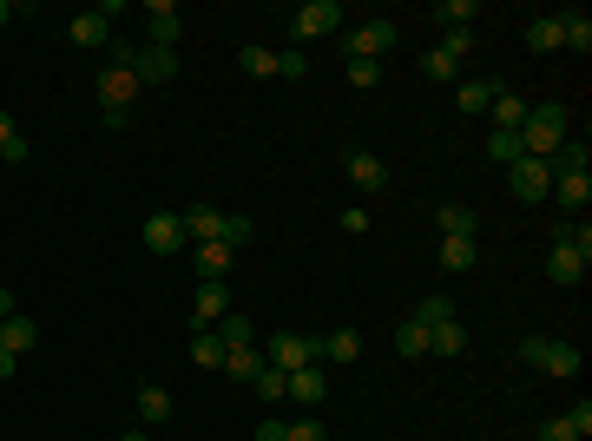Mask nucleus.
Masks as SVG:
<instances>
[{"instance_id":"obj_1","label":"nucleus","mask_w":592,"mask_h":441,"mask_svg":"<svg viewBox=\"0 0 592 441\" xmlns=\"http://www.w3.org/2000/svg\"><path fill=\"white\" fill-rule=\"evenodd\" d=\"M132 106H139V73H132V47H112V66L99 73V112H106V126H132Z\"/></svg>"},{"instance_id":"obj_2","label":"nucleus","mask_w":592,"mask_h":441,"mask_svg":"<svg viewBox=\"0 0 592 441\" xmlns=\"http://www.w3.org/2000/svg\"><path fill=\"white\" fill-rule=\"evenodd\" d=\"M566 139H573V119H566V106H533L527 119H520V152H527V158H553Z\"/></svg>"},{"instance_id":"obj_3","label":"nucleus","mask_w":592,"mask_h":441,"mask_svg":"<svg viewBox=\"0 0 592 441\" xmlns=\"http://www.w3.org/2000/svg\"><path fill=\"white\" fill-rule=\"evenodd\" d=\"M520 356H527L533 369H546V376H560V382L579 376V343H560V336H527Z\"/></svg>"},{"instance_id":"obj_4","label":"nucleus","mask_w":592,"mask_h":441,"mask_svg":"<svg viewBox=\"0 0 592 441\" xmlns=\"http://www.w3.org/2000/svg\"><path fill=\"white\" fill-rule=\"evenodd\" d=\"M323 33H343V7H336V0H303V7L290 14V40L310 47V40H323Z\"/></svg>"},{"instance_id":"obj_5","label":"nucleus","mask_w":592,"mask_h":441,"mask_svg":"<svg viewBox=\"0 0 592 441\" xmlns=\"http://www.w3.org/2000/svg\"><path fill=\"white\" fill-rule=\"evenodd\" d=\"M395 40H402V27H395V20H356V27H343L349 60H382Z\"/></svg>"},{"instance_id":"obj_6","label":"nucleus","mask_w":592,"mask_h":441,"mask_svg":"<svg viewBox=\"0 0 592 441\" xmlns=\"http://www.w3.org/2000/svg\"><path fill=\"white\" fill-rule=\"evenodd\" d=\"M264 363L290 376V369H310V363H323V356H316V336H296V330H283V336H270V343H264Z\"/></svg>"},{"instance_id":"obj_7","label":"nucleus","mask_w":592,"mask_h":441,"mask_svg":"<svg viewBox=\"0 0 592 441\" xmlns=\"http://www.w3.org/2000/svg\"><path fill=\"white\" fill-rule=\"evenodd\" d=\"M507 172H514L507 185H514V198H520V205H540L546 191H553V165H546V158H527V152H520L514 165H507Z\"/></svg>"},{"instance_id":"obj_8","label":"nucleus","mask_w":592,"mask_h":441,"mask_svg":"<svg viewBox=\"0 0 592 441\" xmlns=\"http://www.w3.org/2000/svg\"><path fill=\"white\" fill-rule=\"evenodd\" d=\"M145 251L152 257H172V251H185L191 237H185V218H178V211H152V218H145Z\"/></svg>"},{"instance_id":"obj_9","label":"nucleus","mask_w":592,"mask_h":441,"mask_svg":"<svg viewBox=\"0 0 592 441\" xmlns=\"http://www.w3.org/2000/svg\"><path fill=\"white\" fill-rule=\"evenodd\" d=\"M112 14H119V7H86V14H73V20H66L73 47H106V40H112Z\"/></svg>"},{"instance_id":"obj_10","label":"nucleus","mask_w":592,"mask_h":441,"mask_svg":"<svg viewBox=\"0 0 592 441\" xmlns=\"http://www.w3.org/2000/svg\"><path fill=\"white\" fill-rule=\"evenodd\" d=\"M343 165H349V185H362L369 198H375L382 185H389V165H382V158H375L369 145H349V158H343Z\"/></svg>"},{"instance_id":"obj_11","label":"nucleus","mask_w":592,"mask_h":441,"mask_svg":"<svg viewBox=\"0 0 592 441\" xmlns=\"http://www.w3.org/2000/svg\"><path fill=\"white\" fill-rule=\"evenodd\" d=\"M231 316V290L224 284H198V303H191V330H218Z\"/></svg>"},{"instance_id":"obj_12","label":"nucleus","mask_w":592,"mask_h":441,"mask_svg":"<svg viewBox=\"0 0 592 441\" xmlns=\"http://www.w3.org/2000/svg\"><path fill=\"white\" fill-rule=\"evenodd\" d=\"M191 264H198L204 284H224V277H231V264H237V251L224 244V237H211V244H198V251H191Z\"/></svg>"},{"instance_id":"obj_13","label":"nucleus","mask_w":592,"mask_h":441,"mask_svg":"<svg viewBox=\"0 0 592 441\" xmlns=\"http://www.w3.org/2000/svg\"><path fill=\"white\" fill-rule=\"evenodd\" d=\"M560 211H586V198H592V178H586V165L579 172H553V191H546Z\"/></svg>"},{"instance_id":"obj_14","label":"nucleus","mask_w":592,"mask_h":441,"mask_svg":"<svg viewBox=\"0 0 592 441\" xmlns=\"http://www.w3.org/2000/svg\"><path fill=\"white\" fill-rule=\"evenodd\" d=\"M283 395H290V402H303V409H323V395H329V382H323V363H310V369H290V389H283Z\"/></svg>"},{"instance_id":"obj_15","label":"nucleus","mask_w":592,"mask_h":441,"mask_svg":"<svg viewBox=\"0 0 592 441\" xmlns=\"http://www.w3.org/2000/svg\"><path fill=\"white\" fill-rule=\"evenodd\" d=\"M132 73H139V86H165V79H178V53L145 47V53H132Z\"/></svg>"},{"instance_id":"obj_16","label":"nucleus","mask_w":592,"mask_h":441,"mask_svg":"<svg viewBox=\"0 0 592 441\" xmlns=\"http://www.w3.org/2000/svg\"><path fill=\"white\" fill-rule=\"evenodd\" d=\"M586 435H592V402H579V409L553 415V422L540 428V441H586Z\"/></svg>"},{"instance_id":"obj_17","label":"nucleus","mask_w":592,"mask_h":441,"mask_svg":"<svg viewBox=\"0 0 592 441\" xmlns=\"http://www.w3.org/2000/svg\"><path fill=\"white\" fill-rule=\"evenodd\" d=\"M178 33H185V14H178L172 0H152V47L178 53Z\"/></svg>"},{"instance_id":"obj_18","label":"nucleus","mask_w":592,"mask_h":441,"mask_svg":"<svg viewBox=\"0 0 592 441\" xmlns=\"http://www.w3.org/2000/svg\"><path fill=\"white\" fill-rule=\"evenodd\" d=\"M316 356H323V363H356L362 336L356 330H329V336H316Z\"/></svg>"},{"instance_id":"obj_19","label":"nucleus","mask_w":592,"mask_h":441,"mask_svg":"<svg viewBox=\"0 0 592 441\" xmlns=\"http://www.w3.org/2000/svg\"><path fill=\"white\" fill-rule=\"evenodd\" d=\"M40 343V323H33V316H7V323H0V349H14V356H27V349Z\"/></svg>"},{"instance_id":"obj_20","label":"nucleus","mask_w":592,"mask_h":441,"mask_svg":"<svg viewBox=\"0 0 592 441\" xmlns=\"http://www.w3.org/2000/svg\"><path fill=\"white\" fill-rule=\"evenodd\" d=\"M494 132H520V119H527V99L520 93H507V86H494Z\"/></svg>"},{"instance_id":"obj_21","label":"nucleus","mask_w":592,"mask_h":441,"mask_svg":"<svg viewBox=\"0 0 592 441\" xmlns=\"http://www.w3.org/2000/svg\"><path fill=\"white\" fill-rule=\"evenodd\" d=\"M27 158H33L27 132L14 126V112H0V165H27Z\"/></svg>"},{"instance_id":"obj_22","label":"nucleus","mask_w":592,"mask_h":441,"mask_svg":"<svg viewBox=\"0 0 592 441\" xmlns=\"http://www.w3.org/2000/svg\"><path fill=\"white\" fill-rule=\"evenodd\" d=\"M178 218H185V237H198V244L224 237V211H211V205H191V211H178Z\"/></svg>"},{"instance_id":"obj_23","label":"nucleus","mask_w":592,"mask_h":441,"mask_svg":"<svg viewBox=\"0 0 592 441\" xmlns=\"http://www.w3.org/2000/svg\"><path fill=\"white\" fill-rule=\"evenodd\" d=\"M546 277H553V284H579V277H586V257L553 244V251H546Z\"/></svg>"},{"instance_id":"obj_24","label":"nucleus","mask_w":592,"mask_h":441,"mask_svg":"<svg viewBox=\"0 0 592 441\" xmlns=\"http://www.w3.org/2000/svg\"><path fill=\"white\" fill-rule=\"evenodd\" d=\"M257 369H264V349L250 343V349H224V376L231 382H257Z\"/></svg>"},{"instance_id":"obj_25","label":"nucleus","mask_w":592,"mask_h":441,"mask_svg":"<svg viewBox=\"0 0 592 441\" xmlns=\"http://www.w3.org/2000/svg\"><path fill=\"white\" fill-rule=\"evenodd\" d=\"M560 47H573V53L592 47V20L579 14V7H566V14H560Z\"/></svg>"},{"instance_id":"obj_26","label":"nucleus","mask_w":592,"mask_h":441,"mask_svg":"<svg viewBox=\"0 0 592 441\" xmlns=\"http://www.w3.org/2000/svg\"><path fill=\"white\" fill-rule=\"evenodd\" d=\"M428 349H435V356H461V349H468V323L454 316V323H441V330H428Z\"/></svg>"},{"instance_id":"obj_27","label":"nucleus","mask_w":592,"mask_h":441,"mask_svg":"<svg viewBox=\"0 0 592 441\" xmlns=\"http://www.w3.org/2000/svg\"><path fill=\"white\" fill-rule=\"evenodd\" d=\"M395 356H408V363H415V356H428V330H421L415 316H402V323H395Z\"/></svg>"},{"instance_id":"obj_28","label":"nucleus","mask_w":592,"mask_h":441,"mask_svg":"<svg viewBox=\"0 0 592 441\" xmlns=\"http://www.w3.org/2000/svg\"><path fill=\"white\" fill-rule=\"evenodd\" d=\"M527 47H533V53H560V14L527 20Z\"/></svg>"},{"instance_id":"obj_29","label":"nucleus","mask_w":592,"mask_h":441,"mask_svg":"<svg viewBox=\"0 0 592 441\" xmlns=\"http://www.w3.org/2000/svg\"><path fill=\"white\" fill-rule=\"evenodd\" d=\"M415 323H421V330H441V323H454V297H448V290H435V297H421Z\"/></svg>"},{"instance_id":"obj_30","label":"nucleus","mask_w":592,"mask_h":441,"mask_svg":"<svg viewBox=\"0 0 592 441\" xmlns=\"http://www.w3.org/2000/svg\"><path fill=\"white\" fill-rule=\"evenodd\" d=\"M553 244H566V251H579V257L592 264V224H586V218H566L560 231H553Z\"/></svg>"},{"instance_id":"obj_31","label":"nucleus","mask_w":592,"mask_h":441,"mask_svg":"<svg viewBox=\"0 0 592 441\" xmlns=\"http://www.w3.org/2000/svg\"><path fill=\"white\" fill-rule=\"evenodd\" d=\"M211 336H218V343L224 349H250V343H257V330H250V316H224V323H218V330H211Z\"/></svg>"},{"instance_id":"obj_32","label":"nucleus","mask_w":592,"mask_h":441,"mask_svg":"<svg viewBox=\"0 0 592 441\" xmlns=\"http://www.w3.org/2000/svg\"><path fill=\"white\" fill-rule=\"evenodd\" d=\"M441 270H474V237H441Z\"/></svg>"},{"instance_id":"obj_33","label":"nucleus","mask_w":592,"mask_h":441,"mask_svg":"<svg viewBox=\"0 0 592 441\" xmlns=\"http://www.w3.org/2000/svg\"><path fill=\"white\" fill-rule=\"evenodd\" d=\"M435 224H441V237H474V211L468 205H441Z\"/></svg>"},{"instance_id":"obj_34","label":"nucleus","mask_w":592,"mask_h":441,"mask_svg":"<svg viewBox=\"0 0 592 441\" xmlns=\"http://www.w3.org/2000/svg\"><path fill=\"white\" fill-rule=\"evenodd\" d=\"M454 99H461V112H487V106H494V79H461V93H454Z\"/></svg>"},{"instance_id":"obj_35","label":"nucleus","mask_w":592,"mask_h":441,"mask_svg":"<svg viewBox=\"0 0 592 441\" xmlns=\"http://www.w3.org/2000/svg\"><path fill=\"white\" fill-rule=\"evenodd\" d=\"M139 422H172V395L158 389V382H152V389H139Z\"/></svg>"},{"instance_id":"obj_36","label":"nucleus","mask_w":592,"mask_h":441,"mask_svg":"<svg viewBox=\"0 0 592 441\" xmlns=\"http://www.w3.org/2000/svg\"><path fill=\"white\" fill-rule=\"evenodd\" d=\"M191 363H198V369H224V343L211 330H198V336H191Z\"/></svg>"},{"instance_id":"obj_37","label":"nucleus","mask_w":592,"mask_h":441,"mask_svg":"<svg viewBox=\"0 0 592 441\" xmlns=\"http://www.w3.org/2000/svg\"><path fill=\"white\" fill-rule=\"evenodd\" d=\"M435 20H441V33H448V27H474L481 14H474V0H441Z\"/></svg>"},{"instance_id":"obj_38","label":"nucleus","mask_w":592,"mask_h":441,"mask_svg":"<svg viewBox=\"0 0 592 441\" xmlns=\"http://www.w3.org/2000/svg\"><path fill=\"white\" fill-rule=\"evenodd\" d=\"M237 66L257 73V79H277V53H270V47H244V53H237Z\"/></svg>"},{"instance_id":"obj_39","label":"nucleus","mask_w":592,"mask_h":441,"mask_svg":"<svg viewBox=\"0 0 592 441\" xmlns=\"http://www.w3.org/2000/svg\"><path fill=\"white\" fill-rule=\"evenodd\" d=\"M421 73H428V79H461V60L441 53V47H428V53H421Z\"/></svg>"},{"instance_id":"obj_40","label":"nucleus","mask_w":592,"mask_h":441,"mask_svg":"<svg viewBox=\"0 0 592 441\" xmlns=\"http://www.w3.org/2000/svg\"><path fill=\"white\" fill-rule=\"evenodd\" d=\"M343 79L369 93V86H382V60H349V66H343Z\"/></svg>"},{"instance_id":"obj_41","label":"nucleus","mask_w":592,"mask_h":441,"mask_svg":"<svg viewBox=\"0 0 592 441\" xmlns=\"http://www.w3.org/2000/svg\"><path fill=\"white\" fill-rule=\"evenodd\" d=\"M250 389H257V395H264V402H283V389H290V376H283V369H257V382H250Z\"/></svg>"},{"instance_id":"obj_42","label":"nucleus","mask_w":592,"mask_h":441,"mask_svg":"<svg viewBox=\"0 0 592 441\" xmlns=\"http://www.w3.org/2000/svg\"><path fill=\"white\" fill-rule=\"evenodd\" d=\"M250 237H257V224H250V218H237V211H224V244H231V251H244Z\"/></svg>"},{"instance_id":"obj_43","label":"nucleus","mask_w":592,"mask_h":441,"mask_svg":"<svg viewBox=\"0 0 592 441\" xmlns=\"http://www.w3.org/2000/svg\"><path fill=\"white\" fill-rule=\"evenodd\" d=\"M303 73H310V53H303V47H283L277 53V79H303Z\"/></svg>"},{"instance_id":"obj_44","label":"nucleus","mask_w":592,"mask_h":441,"mask_svg":"<svg viewBox=\"0 0 592 441\" xmlns=\"http://www.w3.org/2000/svg\"><path fill=\"white\" fill-rule=\"evenodd\" d=\"M441 53L468 60V53H474V27H448V33H441Z\"/></svg>"},{"instance_id":"obj_45","label":"nucleus","mask_w":592,"mask_h":441,"mask_svg":"<svg viewBox=\"0 0 592 441\" xmlns=\"http://www.w3.org/2000/svg\"><path fill=\"white\" fill-rule=\"evenodd\" d=\"M487 152H494L500 165H514V158H520V132H494V139H487Z\"/></svg>"},{"instance_id":"obj_46","label":"nucleus","mask_w":592,"mask_h":441,"mask_svg":"<svg viewBox=\"0 0 592 441\" xmlns=\"http://www.w3.org/2000/svg\"><path fill=\"white\" fill-rule=\"evenodd\" d=\"M283 441H329V435H323V422H316V415H303V422L283 428Z\"/></svg>"},{"instance_id":"obj_47","label":"nucleus","mask_w":592,"mask_h":441,"mask_svg":"<svg viewBox=\"0 0 592 441\" xmlns=\"http://www.w3.org/2000/svg\"><path fill=\"white\" fill-rule=\"evenodd\" d=\"M283 428H290V422H277V415H264V422H257V441H283Z\"/></svg>"},{"instance_id":"obj_48","label":"nucleus","mask_w":592,"mask_h":441,"mask_svg":"<svg viewBox=\"0 0 592 441\" xmlns=\"http://www.w3.org/2000/svg\"><path fill=\"white\" fill-rule=\"evenodd\" d=\"M14 369H20V356H14V349H0V382L14 376Z\"/></svg>"},{"instance_id":"obj_49","label":"nucleus","mask_w":592,"mask_h":441,"mask_svg":"<svg viewBox=\"0 0 592 441\" xmlns=\"http://www.w3.org/2000/svg\"><path fill=\"white\" fill-rule=\"evenodd\" d=\"M7 316H14V290H0V323H7Z\"/></svg>"},{"instance_id":"obj_50","label":"nucleus","mask_w":592,"mask_h":441,"mask_svg":"<svg viewBox=\"0 0 592 441\" xmlns=\"http://www.w3.org/2000/svg\"><path fill=\"white\" fill-rule=\"evenodd\" d=\"M119 441H152V435H145V428H125V435Z\"/></svg>"},{"instance_id":"obj_51","label":"nucleus","mask_w":592,"mask_h":441,"mask_svg":"<svg viewBox=\"0 0 592 441\" xmlns=\"http://www.w3.org/2000/svg\"><path fill=\"white\" fill-rule=\"evenodd\" d=\"M7 20H14V7H7V0H0V27H7Z\"/></svg>"}]
</instances>
